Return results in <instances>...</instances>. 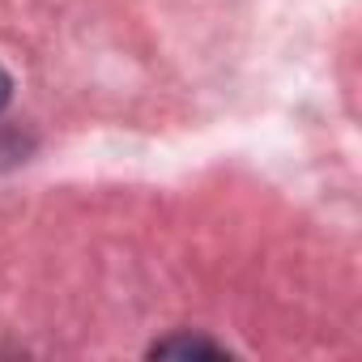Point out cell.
Masks as SVG:
<instances>
[{
    "label": "cell",
    "mask_w": 362,
    "mask_h": 362,
    "mask_svg": "<svg viewBox=\"0 0 362 362\" xmlns=\"http://www.w3.org/2000/svg\"><path fill=\"white\" fill-rule=\"evenodd\" d=\"M9 90H13V86H9V73H5V69H0V107H5V103H9Z\"/></svg>",
    "instance_id": "obj_1"
}]
</instances>
